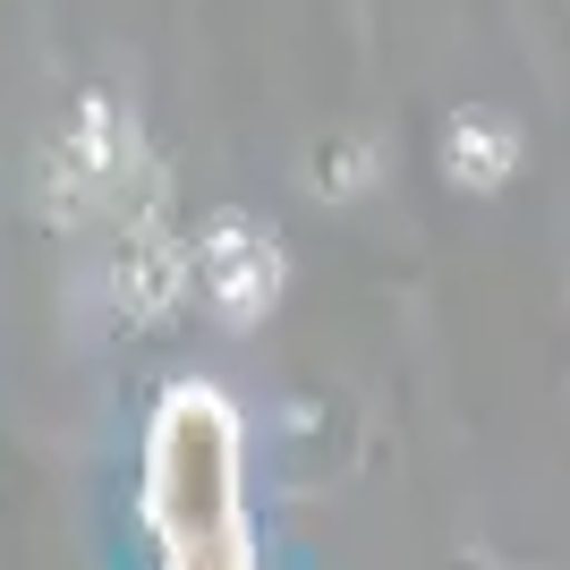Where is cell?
Listing matches in <instances>:
<instances>
[{
  "label": "cell",
  "mask_w": 570,
  "mask_h": 570,
  "mask_svg": "<svg viewBox=\"0 0 570 570\" xmlns=\"http://www.w3.org/2000/svg\"><path fill=\"white\" fill-rule=\"evenodd\" d=\"M154 528L170 570H247L230 417L214 392H179L154 417Z\"/></svg>",
  "instance_id": "obj_1"
},
{
  "label": "cell",
  "mask_w": 570,
  "mask_h": 570,
  "mask_svg": "<svg viewBox=\"0 0 570 570\" xmlns=\"http://www.w3.org/2000/svg\"><path fill=\"white\" fill-rule=\"evenodd\" d=\"M205 256L222 264V298H230V315H256L247 298H264V289H273V247H264L247 222H222V230L205 238Z\"/></svg>",
  "instance_id": "obj_2"
},
{
  "label": "cell",
  "mask_w": 570,
  "mask_h": 570,
  "mask_svg": "<svg viewBox=\"0 0 570 570\" xmlns=\"http://www.w3.org/2000/svg\"><path fill=\"white\" fill-rule=\"evenodd\" d=\"M443 163H452V179H469V188H494L502 170H511V128H494V119H452V128H443Z\"/></svg>",
  "instance_id": "obj_3"
}]
</instances>
